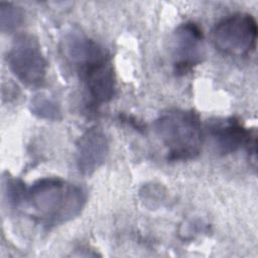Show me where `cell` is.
I'll list each match as a JSON object with an SVG mask.
<instances>
[{"mask_svg": "<svg viewBox=\"0 0 258 258\" xmlns=\"http://www.w3.org/2000/svg\"><path fill=\"white\" fill-rule=\"evenodd\" d=\"M109 154V140L102 128L87 129L76 143V163L81 174H94L106 161Z\"/></svg>", "mask_w": 258, "mask_h": 258, "instance_id": "7", "label": "cell"}, {"mask_svg": "<svg viewBox=\"0 0 258 258\" xmlns=\"http://www.w3.org/2000/svg\"><path fill=\"white\" fill-rule=\"evenodd\" d=\"M207 130L217 152L221 155H228L243 146L246 147L255 134V131L246 128L236 117L212 119L207 124Z\"/></svg>", "mask_w": 258, "mask_h": 258, "instance_id": "8", "label": "cell"}, {"mask_svg": "<svg viewBox=\"0 0 258 258\" xmlns=\"http://www.w3.org/2000/svg\"><path fill=\"white\" fill-rule=\"evenodd\" d=\"M91 99L99 107L110 102L116 92V77L108 51L77 69Z\"/></svg>", "mask_w": 258, "mask_h": 258, "instance_id": "6", "label": "cell"}, {"mask_svg": "<svg viewBox=\"0 0 258 258\" xmlns=\"http://www.w3.org/2000/svg\"><path fill=\"white\" fill-rule=\"evenodd\" d=\"M204 33L192 21L179 24L172 35L173 70L175 75L184 76L199 66L204 57Z\"/></svg>", "mask_w": 258, "mask_h": 258, "instance_id": "5", "label": "cell"}, {"mask_svg": "<svg viewBox=\"0 0 258 258\" xmlns=\"http://www.w3.org/2000/svg\"><path fill=\"white\" fill-rule=\"evenodd\" d=\"M6 60L13 75L28 87L41 86L46 78L47 62L38 39L28 33L16 36Z\"/></svg>", "mask_w": 258, "mask_h": 258, "instance_id": "4", "label": "cell"}, {"mask_svg": "<svg viewBox=\"0 0 258 258\" xmlns=\"http://www.w3.org/2000/svg\"><path fill=\"white\" fill-rule=\"evenodd\" d=\"M24 20V11L21 7L10 3H0V26L1 31L10 33L16 30Z\"/></svg>", "mask_w": 258, "mask_h": 258, "instance_id": "10", "label": "cell"}, {"mask_svg": "<svg viewBox=\"0 0 258 258\" xmlns=\"http://www.w3.org/2000/svg\"><path fill=\"white\" fill-rule=\"evenodd\" d=\"M86 201V191L80 185L49 176L35 180L26 188L23 204L28 206L32 217L41 224L58 226L77 218Z\"/></svg>", "mask_w": 258, "mask_h": 258, "instance_id": "1", "label": "cell"}, {"mask_svg": "<svg viewBox=\"0 0 258 258\" xmlns=\"http://www.w3.org/2000/svg\"><path fill=\"white\" fill-rule=\"evenodd\" d=\"M257 22L244 12L231 14L220 20L213 28L211 38L214 46L231 56H245L256 47Z\"/></svg>", "mask_w": 258, "mask_h": 258, "instance_id": "3", "label": "cell"}, {"mask_svg": "<svg viewBox=\"0 0 258 258\" xmlns=\"http://www.w3.org/2000/svg\"><path fill=\"white\" fill-rule=\"evenodd\" d=\"M154 131L166 148L169 161H187L200 155L203 127L194 110L168 109L154 121Z\"/></svg>", "mask_w": 258, "mask_h": 258, "instance_id": "2", "label": "cell"}, {"mask_svg": "<svg viewBox=\"0 0 258 258\" xmlns=\"http://www.w3.org/2000/svg\"><path fill=\"white\" fill-rule=\"evenodd\" d=\"M3 188L4 196L10 206L19 207L23 205L27 187L20 179L7 174L3 177Z\"/></svg>", "mask_w": 258, "mask_h": 258, "instance_id": "11", "label": "cell"}, {"mask_svg": "<svg viewBox=\"0 0 258 258\" xmlns=\"http://www.w3.org/2000/svg\"><path fill=\"white\" fill-rule=\"evenodd\" d=\"M30 111L39 119L47 121H58L61 119L59 104L53 97L39 93L32 97L30 101Z\"/></svg>", "mask_w": 258, "mask_h": 258, "instance_id": "9", "label": "cell"}]
</instances>
